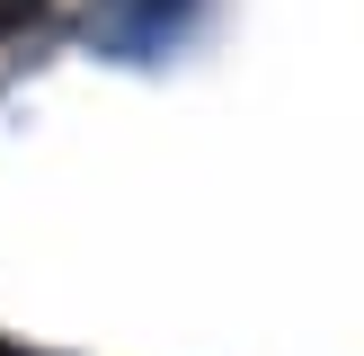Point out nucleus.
<instances>
[{
  "label": "nucleus",
  "instance_id": "nucleus-1",
  "mask_svg": "<svg viewBox=\"0 0 364 356\" xmlns=\"http://www.w3.org/2000/svg\"><path fill=\"white\" fill-rule=\"evenodd\" d=\"M196 18V0H98V45H116L124 63H142L151 45H169Z\"/></svg>",
  "mask_w": 364,
  "mask_h": 356
}]
</instances>
